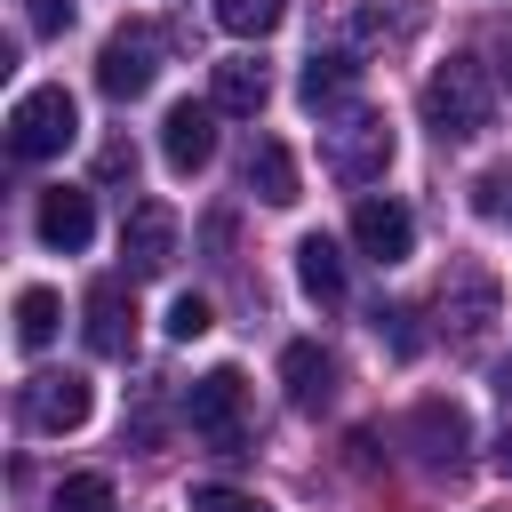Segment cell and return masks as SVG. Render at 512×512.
I'll list each match as a JSON object with an SVG mask.
<instances>
[{
  "mask_svg": "<svg viewBox=\"0 0 512 512\" xmlns=\"http://www.w3.org/2000/svg\"><path fill=\"white\" fill-rule=\"evenodd\" d=\"M408 440L424 448V464H432V472H456V464H464V448H472V424H464V408H456V400H424V408L408 416Z\"/></svg>",
  "mask_w": 512,
  "mask_h": 512,
  "instance_id": "10",
  "label": "cell"
},
{
  "mask_svg": "<svg viewBox=\"0 0 512 512\" xmlns=\"http://www.w3.org/2000/svg\"><path fill=\"white\" fill-rule=\"evenodd\" d=\"M152 72H160V32H152V24L112 32L104 56H96V88H104L112 104H136V96L152 88Z\"/></svg>",
  "mask_w": 512,
  "mask_h": 512,
  "instance_id": "5",
  "label": "cell"
},
{
  "mask_svg": "<svg viewBox=\"0 0 512 512\" xmlns=\"http://www.w3.org/2000/svg\"><path fill=\"white\" fill-rule=\"evenodd\" d=\"M280 16H288V0H216V24H224L232 40H264Z\"/></svg>",
  "mask_w": 512,
  "mask_h": 512,
  "instance_id": "19",
  "label": "cell"
},
{
  "mask_svg": "<svg viewBox=\"0 0 512 512\" xmlns=\"http://www.w3.org/2000/svg\"><path fill=\"white\" fill-rule=\"evenodd\" d=\"M72 136H80V104H72L64 80L16 96V112H8V152H16V160H56Z\"/></svg>",
  "mask_w": 512,
  "mask_h": 512,
  "instance_id": "3",
  "label": "cell"
},
{
  "mask_svg": "<svg viewBox=\"0 0 512 512\" xmlns=\"http://www.w3.org/2000/svg\"><path fill=\"white\" fill-rule=\"evenodd\" d=\"M352 240H360V256L400 264V256L416 248V216H408L400 200H360V208H352Z\"/></svg>",
  "mask_w": 512,
  "mask_h": 512,
  "instance_id": "12",
  "label": "cell"
},
{
  "mask_svg": "<svg viewBox=\"0 0 512 512\" xmlns=\"http://www.w3.org/2000/svg\"><path fill=\"white\" fill-rule=\"evenodd\" d=\"M264 96H272V80H264V64H256V56H224V64L208 72V104H216V112L256 120V112H264Z\"/></svg>",
  "mask_w": 512,
  "mask_h": 512,
  "instance_id": "16",
  "label": "cell"
},
{
  "mask_svg": "<svg viewBox=\"0 0 512 512\" xmlns=\"http://www.w3.org/2000/svg\"><path fill=\"white\" fill-rule=\"evenodd\" d=\"M96 176H104V184H120V176H136V152H128V144H104V160H96Z\"/></svg>",
  "mask_w": 512,
  "mask_h": 512,
  "instance_id": "26",
  "label": "cell"
},
{
  "mask_svg": "<svg viewBox=\"0 0 512 512\" xmlns=\"http://www.w3.org/2000/svg\"><path fill=\"white\" fill-rule=\"evenodd\" d=\"M496 472H504V480H512V424H504V432H496Z\"/></svg>",
  "mask_w": 512,
  "mask_h": 512,
  "instance_id": "28",
  "label": "cell"
},
{
  "mask_svg": "<svg viewBox=\"0 0 512 512\" xmlns=\"http://www.w3.org/2000/svg\"><path fill=\"white\" fill-rule=\"evenodd\" d=\"M496 392H504V400H512V360H504V368H496Z\"/></svg>",
  "mask_w": 512,
  "mask_h": 512,
  "instance_id": "29",
  "label": "cell"
},
{
  "mask_svg": "<svg viewBox=\"0 0 512 512\" xmlns=\"http://www.w3.org/2000/svg\"><path fill=\"white\" fill-rule=\"evenodd\" d=\"M376 336H384V344H392L400 360H416V344H424V336H416V312H408V304H376Z\"/></svg>",
  "mask_w": 512,
  "mask_h": 512,
  "instance_id": "23",
  "label": "cell"
},
{
  "mask_svg": "<svg viewBox=\"0 0 512 512\" xmlns=\"http://www.w3.org/2000/svg\"><path fill=\"white\" fill-rule=\"evenodd\" d=\"M88 408H96V392H88L80 368H40V376L24 384V416H32L40 432H80Z\"/></svg>",
  "mask_w": 512,
  "mask_h": 512,
  "instance_id": "7",
  "label": "cell"
},
{
  "mask_svg": "<svg viewBox=\"0 0 512 512\" xmlns=\"http://www.w3.org/2000/svg\"><path fill=\"white\" fill-rule=\"evenodd\" d=\"M128 344H136V296H128V280H96L88 288V352L128 360Z\"/></svg>",
  "mask_w": 512,
  "mask_h": 512,
  "instance_id": "9",
  "label": "cell"
},
{
  "mask_svg": "<svg viewBox=\"0 0 512 512\" xmlns=\"http://www.w3.org/2000/svg\"><path fill=\"white\" fill-rule=\"evenodd\" d=\"M320 160L336 184H376L392 168V120L368 112V104H344L328 128H320Z\"/></svg>",
  "mask_w": 512,
  "mask_h": 512,
  "instance_id": "2",
  "label": "cell"
},
{
  "mask_svg": "<svg viewBox=\"0 0 512 512\" xmlns=\"http://www.w3.org/2000/svg\"><path fill=\"white\" fill-rule=\"evenodd\" d=\"M352 88H360V56H344V48H312V64H304V80H296L304 112L336 120V112L352 104Z\"/></svg>",
  "mask_w": 512,
  "mask_h": 512,
  "instance_id": "11",
  "label": "cell"
},
{
  "mask_svg": "<svg viewBox=\"0 0 512 512\" xmlns=\"http://www.w3.org/2000/svg\"><path fill=\"white\" fill-rule=\"evenodd\" d=\"M432 312H440V328H448L456 344H472V336L496 320V280H488L480 264H464V256H456V264L440 272V296H432Z\"/></svg>",
  "mask_w": 512,
  "mask_h": 512,
  "instance_id": "6",
  "label": "cell"
},
{
  "mask_svg": "<svg viewBox=\"0 0 512 512\" xmlns=\"http://www.w3.org/2000/svg\"><path fill=\"white\" fill-rule=\"evenodd\" d=\"M472 216L480 224H512V160H496V168L472 176Z\"/></svg>",
  "mask_w": 512,
  "mask_h": 512,
  "instance_id": "20",
  "label": "cell"
},
{
  "mask_svg": "<svg viewBox=\"0 0 512 512\" xmlns=\"http://www.w3.org/2000/svg\"><path fill=\"white\" fill-rule=\"evenodd\" d=\"M296 280H304V296L328 312V304H344V248L328 240V232H304L296 240Z\"/></svg>",
  "mask_w": 512,
  "mask_h": 512,
  "instance_id": "17",
  "label": "cell"
},
{
  "mask_svg": "<svg viewBox=\"0 0 512 512\" xmlns=\"http://www.w3.org/2000/svg\"><path fill=\"white\" fill-rule=\"evenodd\" d=\"M72 24V0H32V32H64Z\"/></svg>",
  "mask_w": 512,
  "mask_h": 512,
  "instance_id": "27",
  "label": "cell"
},
{
  "mask_svg": "<svg viewBox=\"0 0 512 512\" xmlns=\"http://www.w3.org/2000/svg\"><path fill=\"white\" fill-rule=\"evenodd\" d=\"M48 336H56V296H48V288H24V296H16V344L40 352Z\"/></svg>",
  "mask_w": 512,
  "mask_h": 512,
  "instance_id": "21",
  "label": "cell"
},
{
  "mask_svg": "<svg viewBox=\"0 0 512 512\" xmlns=\"http://www.w3.org/2000/svg\"><path fill=\"white\" fill-rule=\"evenodd\" d=\"M280 384H288V408H328L336 400V360L320 352V344H288L280 352Z\"/></svg>",
  "mask_w": 512,
  "mask_h": 512,
  "instance_id": "15",
  "label": "cell"
},
{
  "mask_svg": "<svg viewBox=\"0 0 512 512\" xmlns=\"http://www.w3.org/2000/svg\"><path fill=\"white\" fill-rule=\"evenodd\" d=\"M192 512H272V504L240 496V488H192Z\"/></svg>",
  "mask_w": 512,
  "mask_h": 512,
  "instance_id": "25",
  "label": "cell"
},
{
  "mask_svg": "<svg viewBox=\"0 0 512 512\" xmlns=\"http://www.w3.org/2000/svg\"><path fill=\"white\" fill-rule=\"evenodd\" d=\"M240 176H248V192H256L264 208H288V200H296V160H288V144H272V136L248 152Z\"/></svg>",
  "mask_w": 512,
  "mask_h": 512,
  "instance_id": "18",
  "label": "cell"
},
{
  "mask_svg": "<svg viewBox=\"0 0 512 512\" xmlns=\"http://www.w3.org/2000/svg\"><path fill=\"white\" fill-rule=\"evenodd\" d=\"M216 120H224L216 104H192V96L168 104V120H160V160H168L176 176H200V168L216 160Z\"/></svg>",
  "mask_w": 512,
  "mask_h": 512,
  "instance_id": "8",
  "label": "cell"
},
{
  "mask_svg": "<svg viewBox=\"0 0 512 512\" xmlns=\"http://www.w3.org/2000/svg\"><path fill=\"white\" fill-rule=\"evenodd\" d=\"M488 112H496V88H488V64H480V56L432 64V80H424V128H432L440 144H472V136L488 128Z\"/></svg>",
  "mask_w": 512,
  "mask_h": 512,
  "instance_id": "1",
  "label": "cell"
},
{
  "mask_svg": "<svg viewBox=\"0 0 512 512\" xmlns=\"http://www.w3.org/2000/svg\"><path fill=\"white\" fill-rule=\"evenodd\" d=\"M32 224H40V240H48V248H64V256H72V248H88L96 208H88V192H80V184H56V192H40V216H32Z\"/></svg>",
  "mask_w": 512,
  "mask_h": 512,
  "instance_id": "14",
  "label": "cell"
},
{
  "mask_svg": "<svg viewBox=\"0 0 512 512\" xmlns=\"http://www.w3.org/2000/svg\"><path fill=\"white\" fill-rule=\"evenodd\" d=\"M56 512H112V480L104 472H72L56 488Z\"/></svg>",
  "mask_w": 512,
  "mask_h": 512,
  "instance_id": "22",
  "label": "cell"
},
{
  "mask_svg": "<svg viewBox=\"0 0 512 512\" xmlns=\"http://www.w3.org/2000/svg\"><path fill=\"white\" fill-rule=\"evenodd\" d=\"M184 416H192V432H200L208 448L240 456V440H248V384H240V368H208V376H192Z\"/></svg>",
  "mask_w": 512,
  "mask_h": 512,
  "instance_id": "4",
  "label": "cell"
},
{
  "mask_svg": "<svg viewBox=\"0 0 512 512\" xmlns=\"http://www.w3.org/2000/svg\"><path fill=\"white\" fill-rule=\"evenodd\" d=\"M496 56H504V80H512V40H504V48H496Z\"/></svg>",
  "mask_w": 512,
  "mask_h": 512,
  "instance_id": "30",
  "label": "cell"
},
{
  "mask_svg": "<svg viewBox=\"0 0 512 512\" xmlns=\"http://www.w3.org/2000/svg\"><path fill=\"white\" fill-rule=\"evenodd\" d=\"M208 320H216V312H208V296H176V304H168V336H176V344L208 336Z\"/></svg>",
  "mask_w": 512,
  "mask_h": 512,
  "instance_id": "24",
  "label": "cell"
},
{
  "mask_svg": "<svg viewBox=\"0 0 512 512\" xmlns=\"http://www.w3.org/2000/svg\"><path fill=\"white\" fill-rule=\"evenodd\" d=\"M120 256H128V272H168V256H176V216H168L160 200H136L128 224H120Z\"/></svg>",
  "mask_w": 512,
  "mask_h": 512,
  "instance_id": "13",
  "label": "cell"
}]
</instances>
